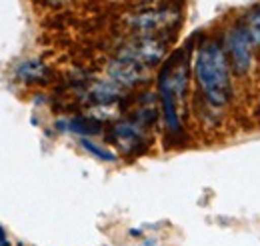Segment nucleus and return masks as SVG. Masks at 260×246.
Returning <instances> with one entry per match:
<instances>
[{
    "instance_id": "6e6552de",
    "label": "nucleus",
    "mask_w": 260,
    "mask_h": 246,
    "mask_svg": "<svg viewBox=\"0 0 260 246\" xmlns=\"http://www.w3.org/2000/svg\"><path fill=\"white\" fill-rule=\"evenodd\" d=\"M244 28L248 32V36H250L254 48L260 50V2L248 12V16H246V20H244Z\"/></svg>"
},
{
    "instance_id": "423d86ee",
    "label": "nucleus",
    "mask_w": 260,
    "mask_h": 246,
    "mask_svg": "<svg viewBox=\"0 0 260 246\" xmlns=\"http://www.w3.org/2000/svg\"><path fill=\"white\" fill-rule=\"evenodd\" d=\"M114 140L116 144L124 150V152H138L140 146L146 144V138H144V128L140 122H120L114 128Z\"/></svg>"
},
{
    "instance_id": "20e7f679",
    "label": "nucleus",
    "mask_w": 260,
    "mask_h": 246,
    "mask_svg": "<svg viewBox=\"0 0 260 246\" xmlns=\"http://www.w3.org/2000/svg\"><path fill=\"white\" fill-rule=\"evenodd\" d=\"M224 50L228 54V60H230V68L236 74L242 76V74L250 72L256 48H254L248 32L244 28V24H236L228 30L226 40H224Z\"/></svg>"
},
{
    "instance_id": "f03ea898",
    "label": "nucleus",
    "mask_w": 260,
    "mask_h": 246,
    "mask_svg": "<svg viewBox=\"0 0 260 246\" xmlns=\"http://www.w3.org/2000/svg\"><path fill=\"white\" fill-rule=\"evenodd\" d=\"M178 22H180V12L172 8L144 10L126 18V26L134 32V36H158L162 32L176 28Z\"/></svg>"
},
{
    "instance_id": "7ed1b4c3",
    "label": "nucleus",
    "mask_w": 260,
    "mask_h": 246,
    "mask_svg": "<svg viewBox=\"0 0 260 246\" xmlns=\"http://www.w3.org/2000/svg\"><path fill=\"white\" fill-rule=\"evenodd\" d=\"M164 54H166V42L160 36H134L132 40L120 46L116 58L136 62L144 68H152L162 60Z\"/></svg>"
},
{
    "instance_id": "39448f33",
    "label": "nucleus",
    "mask_w": 260,
    "mask_h": 246,
    "mask_svg": "<svg viewBox=\"0 0 260 246\" xmlns=\"http://www.w3.org/2000/svg\"><path fill=\"white\" fill-rule=\"evenodd\" d=\"M108 74L114 82H118L120 86H136L146 82L148 78V68L136 64V62L124 60V58H116L110 62L108 66Z\"/></svg>"
},
{
    "instance_id": "0eeeda50",
    "label": "nucleus",
    "mask_w": 260,
    "mask_h": 246,
    "mask_svg": "<svg viewBox=\"0 0 260 246\" xmlns=\"http://www.w3.org/2000/svg\"><path fill=\"white\" fill-rule=\"evenodd\" d=\"M16 76L24 82H46L44 78L48 76V68L38 60L20 62L16 66Z\"/></svg>"
},
{
    "instance_id": "f257e3e1",
    "label": "nucleus",
    "mask_w": 260,
    "mask_h": 246,
    "mask_svg": "<svg viewBox=\"0 0 260 246\" xmlns=\"http://www.w3.org/2000/svg\"><path fill=\"white\" fill-rule=\"evenodd\" d=\"M194 78L210 108L218 110L230 102V60L224 46L218 40L208 38L198 46L194 56Z\"/></svg>"
},
{
    "instance_id": "1a4fd4ad",
    "label": "nucleus",
    "mask_w": 260,
    "mask_h": 246,
    "mask_svg": "<svg viewBox=\"0 0 260 246\" xmlns=\"http://www.w3.org/2000/svg\"><path fill=\"white\" fill-rule=\"evenodd\" d=\"M68 130L76 132V134H98L100 132V122L94 118H86V116H76L72 120H68Z\"/></svg>"
},
{
    "instance_id": "9b49d317",
    "label": "nucleus",
    "mask_w": 260,
    "mask_h": 246,
    "mask_svg": "<svg viewBox=\"0 0 260 246\" xmlns=\"http://www.w3.org/2000/svg\"><path fill=\"white\" fill-rule=\"evenodd\" d=\"M0 246H8V242H6V232H4L2 226H0Z\"/></svg>"
},
{
    "instance_id": "9d476101",
    "label": "nucleus",
    "mask_w": 260,
    "mask_h": 246,
    "mask_svg": "<svg viewBox=\"0 0 260 246\" xmlns=\"http://www.w3.org/2000/svg\"><path fill=\"white\" fill-rule=\"evenodd\" d=\"M80 144H82V148H84L86 152H90L92 156H96L98 160H106V162H114V160H116V154L110 152V150H106V148H102V146H98V144H94V142L88 140V138H82Z\"/></svg>"
}]
</instances>
